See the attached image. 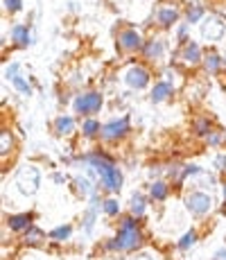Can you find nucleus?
Returning a JSON list of instances; mask_svg holds the SVG:
<instances>
[{
  "mask_svg": "<svg viewBox=\"0 0 226 260\" xmlns=\"http://www.w3.org/2000/svg\"><path fill=\"white\" fill-rule=\"evenodd\" d=\"M118 211H120V204L115 199L104 201V213H107V215H118Z\"/></svg>",
  "mask_w": 226,
  "mask_h": 260,
  "instance_id": "obj_26",
  "label": "nucleus"
},
{
  "mask_svg": "<svg viewBox=\"0 0 226 260\" xmlns=\"http://www.w3.org/2000/svg\"><path fill=\"white\" fill-rule=\"evenodd\" d=\"M129 131V118H120V120H111L102 127V138L104 140H113V138H120Z\"/></svg>",
  "mask_w": 226,
  "mask_h": 260,
  "instance_id": "obj_7",
  "label": "nucleus"
},
{
  "mask_svg": "<svg viewBox=\"0 0 226 260\" xmlns=\"http://www.w3.org/2000/svg\"><path fill=\"white\" fill-rule=\"evenodd\" d=\"M9 82L14 84V89L18 91L20 95H25V98H30V95H32V89H30V84H27V79H25L23 75H18V73H16L14 77L9 79Z\"/></svg>",
  "mask_w": 226,
  "mask_h": 260,
  "instance_id": "obj_13",
  "label": "nucleus"
},
{
  "mask_svg": "<svg viewBox=\"0 0 226 260\" xmlns=\"http://www.w3.org/2000/svg\"><path fill=\"white\" fill-rule=\"evenodd\" d=\"M133 260H152V258H149V256H145V254H143V256H136V258H133Z\"/></svg>",
  "mask_w": 226,
  "mask_h": 260,
  "instance_id": "obj_33",
  "label": "nucleus"
},
{
  "mask_svg": "<svg viewBox=\"0 0 226 260\" xmlns=\"http://www.w3.org/2000/svg\"><path fill=\"white\" fill-rule=\"evenodd\" d=\"M70 233H73L70 226H59V229L50 231V238H52V240H66V238H70Z\"/></svg>",
  "mask_w": 226,
  "mask_h": 260,
  "instance_id": "obj_22",
  "label": "nucleus"
},
{
  "mask_svg": "<svg viewBox=\"0 0 226 260\" xmlns=\"http://www.w3.org/2000/svg\"><path fill=\"white\" fill-rule=\"evenodd\" d=\"M54 127H57V133H70L75 129V123H73V118H68V116H61V118H57Z\"/></svg>",
  "mask_w": 226,
  "mask_h": 260,
  "instance_id": "obj_16",
  "label": "nucleus"
},
{
  "mask_svg": "<svg viewBox=\"0 0 226 260\" xmlns=\"http://www.w3.org/2000/svg\"><path fill=\"white\" fill-rule=\"evenodd\" d=\"M39 183H41V172H39V167H34V165H25L23 170L16 174V186H18V190L27 197H32L39 190Z\"/></svg>",
  "mask_w": 226,
  "mask_h": 260,
  "instance_id": "obj_3",
  "label": "nucleus"
},
{
  "mask_svg": "<svg viewBox=\"0 0 226 260\" xmlns=\"http://www.w3.org/2000/svg\"><path fill=\"white\" fill-rule=\"evenodd\" d=\"M124 82H127V86L140 91L149 84V73L143 68V66H131V68L127 70V75H124Z\"/></svg>",
  "mask_w": 226,
  "mask_h": 260,
  "instance_id": "obj_6",
  "label": "nucleus"
},
{
  "mask_svg": "<svg viewBox=\"0 0 226 260\" xmlns=\"http://www.w3.org/2000/svg\"><path fill=\"white\" fill-rule=\"evenodd\" d=\"M120 45H122L124 50H138L140 48V36H138L136 30H124L122 34H120Z\"/></svg>",
  "mask_w": 226,
  "mask_h": 260,
  "instance_id": "obj_9",
  "label": "nucleus"
},
{
  "mask_svg": "<svg viewBox=\"0 0 226 260\" xmlns=\"http://www.w3.org/2000/svg\"><path fill=\"white\" fill-rule=\"evenodd\" d=\"M5 5L9 11H20V7H23V0H5Z\"/></svg>",
  "mask_w": 226,
  "mask_h": 260,
  "instance_id": "obj_29",
  "label": "nucleus"
},
{
  "mask_svg": "<svg viewBox=\"0 0 226 260\" xmlns=\"http://www.w3.org/2000/svg\"><path fill=\"white\" fill-rule=\"evenodd\" d=\"M145 54L147 57H161L163 54V43L161 41H152V43L145 45Z\"/></svg>",
  "mask_w": 226,
  "mask_h": 260,
  "instance_id": "obj_21",
  "label": "nucleus"
},
{
  "mask_svg": "<svg viewBox=\"0 0 226 260\" xmlns=\"http://www.w3.org/2000/svg\"><path fill=\"white\" fill-rule=\"evenodd\" d=\"M202 34H204V39H208V41L222 39V34H224V23H222L220 18H215V16H208L202 23Z\"/></svg>",
  "mask_w": 226,
  "mask_h": 260,
  "instance_id": "obj_8",
  "label": "nucleus"
},
{
  "mask_svg": "<svg viewBox=\"0 0 226 260\" xmlns=\"http://www.w3.org/2000/svg\"><path fill=\"white\" fill-rule=\"evenodd\" d=\"M82 131L86 133V136H95V133L102 131V127H100L98 120H86V123L82 125Z\"/></svg>",
  "mask_w": 226,
  "mask_h": 260,
  "instance_id": "obj_19",
  "label": "nucleus"
},
{
  "mask_svg": "<svg viewBox=\"0 0 226 260\" xmlns=\"http://www.w3.org/2000/svg\"><path fill=\"white\" fill-rule=\"evenodd\" d=\"M211 206H213V199L206 192H190L186 197V208L192 215H204V213L211 211Z\"/></svg>",
  "mask_w": 226,
  "mask_h": 260,
  "instance_id": "obj_5",
  "label": "nucleus"
},
{
  "mask_svg": "<svg viewBox=\"0 0 226 260\" xmlns=\"http://www.w3.org/2000/svg\"><path fill=\"white\" fill-rule=\"evenodd\" d=\"M140 242H143V236H140V231H138V226H136V222H133V217H124L122 224H120L118 238H115V240L109 245V249L131 251V249H136Z\"/></svg>",
  "mask_w": 226,
  "mask_h": 260,
  "instance_id": "obj_2",
  "label": "nucleus"
},
{
  "mask_svg": "<svg viewBox=\"0 0 226 260\" xmlns=\"http://www.w3.org/2000/svg\"><path fill=\"white\" fill-rule=\"evenodd\" d=\"M75 111L82 113V116H91V113H98L102 109V95L100 93H84L79 95L73 102Z\"/></svg>",
  "mask_w": 226,
  "mask_h": 260,
  "instance_id": "obj_4",
  "label": "nucleus"
},
{
  "mask_svg": "<svg viewBox=\"0 0 226 260\" xmlns=\"http://www.w3.org/2000/svg\"><path fill=\"white\" fill-rule=\"evenodd\" d=\"M202 14H204L202 7H192V9H188V20H190V23H197V20L202 18Z\"/></svg>",
  "mask_w": 226,
  "mask_h": 260,
  "instance_id": "obj_28",
  "label": "nucleus"
},
{
  "mask_svg": "<svg viewBox=\"0 0 226 260\" xmlns=\"http://www.w3.org/2000/svg\"><path fill=\"white\" fill-rule=\"evenodd\" d=\"M25 238H27V242H30V245H36V242L43 238V233H41L36 226H30V229H27V236H25Z\"/></svg>",
  "mask_w": 226,
  "mask_h": 260,
  "instance_id": "obj_24",
  "label": "nucleus"
},
{
  "mask_svg": "<svg viewBox=\"0 0 226 260\" xmlns=\"http://www.w3.org/2000/svg\"><path fill=\"white\" fill-rule=\"evenodd\" d=\"M145 213V199L143 195H133L131 197V215L133 217H140Z\"/></svg>",
  "mask_w": 226,
  "mask_h": 260,
  "instance_id": "obj_18",
  "label": "nucleus"
},
{
  "mask_svg": "<svg viewBox=\"0 0 226 260\" xmlns=\"http://www.w3.org/2000/svg\"><path fill=\"white\" fill-rule=\"evenodd\" d=\"M86 161L95 167V172L100 174V179H102V186L107 188V190H111V192H118L120 190V186H122V174H120V170L115 167V163H113L111 158L93 154V156H86Z\"/></svg>",
  "mask_w": 226,
  "mask_h": 260,
  "instance_id": "obj_1",
  "label": "nucleus"
},
{
  "mask_svg": "<svg viewBox=\"0 0 226 260\" xmlns=\"http://www.w3.org/2000/svg\"><path fill=\"white\" fill-rule=\"evenodd\" d=\"M206 68L211 70V73H217V68H220V57H217V54H211L206 59Z\"/></svg>",
  "mask_w": 226,
  "mask_h": 260,
  "instance_id": "obj_27",
  "label": "nucleus"
},
{
  "mask_svg": "<svg viewBox=\"0 0 226 260\" xmlns=\"http://www.w3.org/2000/svg\"><path fill=\"white\" fill-rule=\"evenodd\" d=\"M206 131H208V125L204 123V120H202V123H197V133H202V136H204Z\"/></svg>",
  "mask_w": 226,
  "mask_h": 260,
  "instance_id": "obj_31",
  "label": "nucleus"
},
{
  "mask_svg": "<svg viewBox=\"0 0 226 260\" xmlns=\"http://www.w3.org/2000/svg\"><path fill=\"white\" fill-rule=\"evenodd\" d=\"M215 260H226V251H220V254L215 256Z\"/></svg>",
  "mask_w": 226,
  "mask_h": 260,
  "instance_id": "obj_32",
  "label": "nucleus"
},
{
  "mask_svg": "<svg viewBox=\"0 0 226 260\" xmlns=\"http://www.w3.org/2000/svg\"><path fill=\"white\" fill-rule=\"evenodd\" d=\"M18 68H20V66H18V64H11V66H9V68H7V73H5V77H7V79H11V77H14V75H16V73H18Z\"/></svg>",
  "mask_w": 226,
  "mask_h": 260,
  "instance_id": "obj_30",
  "label": "nucleus"
},
{
  "mask_svg": "<svg viewBox=\"0 0 226 260\" xmlns=\"http://www.w3.org/2000/svg\"><path fill=\"white\" fill-rule=\"evenodd\" d=\"M152 197H154L156 201H163V199H165V197H167V186H165V183H161V181L154 183V186H152Z\"/></svg>",
  "mask_w": 226,
  "mask_h": 260,
  "instance_id": "obj_20",
  "label": "nucleus"
},
{
  "mask_svg": "<svg viewBox=\"0 0 226 260\" xmlns=\"http://www.w3.org/2000/svg\"><path fill=\"white\" fill-rule=\"evenodd\" d=\"M32 226V217L30 215H11L9 217V229L11 231H23Z\"/></svg>",
  "mask_w": 226,
  "mask_h": 260,
  "instance_id": "obj_12",
  "label": "nucleus"
},
{
  "mask_svg": "<svg viewBox=\"0 0 226 260\" xmlns=\"http://www.w3.org/2000/svg\"><path fill=\"white\" fill-rule=\"evenodd\" d=\"M177 18H179V11L174 9V7H163V9L158 11V23H161L163 27H170Z\"/></svg>",
  "mask_w": 226,
  "mask_h": 260,
  "instance_id": "obj_11",
  "label": "nucleus"
},
{
  "mask_svg": "<svg viewBox=\"0 0 226 260\" xmlns=\"http://www.w3.org/2000/svg\"><path fill=\"white\" fill-rule=\"evenodd\" d=\"M195 242H197V231H190V233H186V236L181 238V242H179V249L186 251V249H190Z\"/></svg>",
  "mask_w": 226,
  "mask_h": 260,
  "instance_id": "obj_23",
  "label": "nucleus"
},
{
  "mask_svg": "<svg viewBox=\"0 0 226 260\" xmlns=\"http://www.w3.org/2000/svg\"><path fill=\"white\" fill-rule=\"evenodd\" d=\"M11 39L25 48V45H30V32H27L25 25H14V27H11Z\"/></svg>",
  "mask_w": 226,
  "mask_h": 260,
  "instance_id": "obj_10",
  "label": "nucleus"
},
{
  "mask_svg": "<svg viewBox=\"0 0 226 260\" xmlns=\"http://www.w3.org/2000/svg\"><path fill=\"white\" fill-rule=\"evenodd\" d=\"M77 188L82 195H93V188H91V181L86 177H79L77 179Z\"/></svg>",
  "mask_w": 226,
  "mask_h": 260,
  "instance_id": "obj_25",
  "label": "nucleus"
},
{
  "mask_svg": "<svg viewBox=\"0 0 226 260\" xmlns=\"http://www.w3.org/2000/svg\"><path fill=\"white\" fill-rule=\"evenodd\" d=\"M9 149H11V133L7 129H2V133H0V156L7 158Z\"/></svg>",
  "mask_w": 226,
  "mask_h": 260,
  "instance_id": "obj_17",
  "label": "nucleus"
},
{
  "mask_svg": "<svg viewBox=\"0 0 226 260\" xmlns=\"http://www.w3.org/2000/svg\"><path fill=\"white\" fill-rule=\"evenodd\" d=\"M183 57H186V61H190V64H197V61H199V57H202V52H199V45L190 41V43L183 48Z\"/></svg>",
  "mask_w": 226,
  "mask_h": 260,
  "instance_id": "obj_15",
  "label": "nucleus"
},
{
  "mask_svg": "<svg viewBox=\"0 0 226 260\" xmlns=\"http://www.w3.org/2000/svg\"><path fill=\"white\" fill-rule=\"evenodd\" d=\"M170 93H172V86H170L167 82H158L156 86H154V91H152V100L154 102H163Z\"/></svg>",
  "mask_w": 226,
  "mask_h": 260,
  "instance_id": "obj_14",
  "label": "nucleus"
},
{
  "mask_svg": "<svg viewBox=\"0 0 226 260\" xmlns=\"http://www.w3.org/2000/svg\"><path fill=\"white\" fill-rule=\"evenodd\" d=\"M224 197H226V188H224Z\"/></svg>",
  "mask_w": 226,
  "mask_h": 260,
  "instance_id": "obj_34",
  "label": "nucleus"
}]
</instances>
